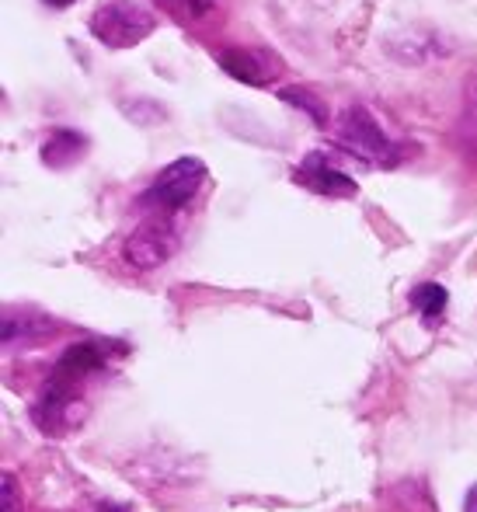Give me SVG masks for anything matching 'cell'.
Wrapping results in <instances>:
<instances>
[{"label":"cell","mask_w":477,"mask_h":512,"mask_svg":"<svg viewBox=\"0 0 477 512\" xmlns=\"http://www.w3.org/2000/svg\"><path fill=\"white\" fill-rule=\"evenodd\" d=\"M335 143L345 154L366 161L370 168H397L401 164V147L383 133L380 122L373 119V112L366 105H349L338 115Z\"/></svg>","instance_id":"cell-1"},{"label":"cell","mask_w":477,"mask_h":512,"mask_svg":"<svg viewBox=\"0 0 477 512\" xmlns=\"http://www.w3.org/2000/svg\"><path fill=\"white\" fill-rule=\"evenodd\" d=\"M178 244H182V220H178V213L147 209V216L136 223L133 234L122 244V258H126L129 269L150 272L161 269L164 262H171Z\"/></svg>","instance_id":"cell-2"},{"label":"cell","mask_w":477,"mask_h":512,"mask_svg":"<svg viewBox=\"0 0 477 512\" xmlns=\"http://www.w3.org/2000/svg\"><path fill=\"white\" fill-rule=\"evenodd\" d=\"M88 28L105 49H133L154 35L157 18L140 0H105L95 7Z\"/></svg>","instance_id":"cell-3"},{"label":"cell","mask_w":477,"mask_h":512,"mask_svg":"<svg viewBox=\"0 0 477 512\" xmlns=\"http://www.w3.org/2000/svg\"><path fill=\"white\" fill-rule=\"evenodd\" d=\"M209 171L199 157H178L171 161L161 175L154 178V185L147 189V196L140 199L143 209H157V213H182L206 185Z\"/></svg>","instance_id":"cell-4"},{"label":"cell","mask_w":477,"mask_h":512,"mask_svg":"<svg viewBox=\"0 0 477 512\" xmlns=\"http://www.w3.org/2000/svg\"><path fill=\"white\" fill-rule=\"evenodd\" d=\"M293 182L303 185L307 192H314V196H328V199H352L359 192V185L345 171H338L321 150H314V154H307L296 164Z\"/></svg>","instance_id":"cell-5"},{"label":"cell","mask_w":477,"mask_h":512,"mask_svg":"<svg viewBox=\"0 0 477 512\" xmlns=\"http://www.w3.org/2000/svg\"><path fill=\"white\" fill-rule=\"evenodd\" d=\"M216 60H220V67L241 84H272L279 74H283V60H279L276 53H269V49H262V46L223 49Z\"/></svg>","instance_id":"cell-6"},{"label":"cell","mask_w":477,"mask_h":512,"mask_svg":"<svg viewBox=\"0 0 477 512\" xmlns=\"http://www.w3.org/2000/svg\"><path fill=\"white\" fill-rule=\"evenodd\" d=\"M453 143L464 157L477 161V74L467 77L464 102H460L457 122H453Z\"/></svg>","instance_id":"cell-7"},{"label":"cell","mask_w":477,"mask_h":512,"mask_svg":"<svg viewBox=\"0 0 477 512\" xmlns=\"http://www.w3.org/2000/svg\"><path fill=\"white\" fill-rule=\"evenodd\" d=\"M84 150H88V140L74 129H53L42 143V164L46 168H70L74 161H81Z\"/></svg>","instance_id":"cell-8"},{"label":"cell","mask_w":477,"mask_h":512,"mask_svg":"<svg viewBox=\"0 0 477 512\" xmlns=\"http://www.w3.org/2000/svg\"><path fill=\"white\" fill-rule=\"evenodd\" d=\"M446 300H450V293H446L439 283H422V286H415V290H411V307L425 317V324L443 321Z\"/></svg>","instance_id":"cell-9"},{"label":"cell","mask_w":477,"mask_h":512,"mask_svg":"<svg viewBox=\"0 0 477 512\" xmlns=\"http://www.w3.org/2000/svg\"><path fill=\"white\" fill-rule=\"evenodd\" d=\"M283 98H286V102H296V108H303V112H310V119L321 122V126L328 122V112H324L321 102H317V98L310 95V91H303V88H286V91H283Z\"/></svg>","instance_id":"cell-10"},{"label":"cell","mask_w":477,"mask_h":512,"mask_svg":"<svg viewBox=\"0 0 477 512\" xmlns=\"http://www.w3.org/2000/svg\"><path fill=\"white\" fill-rule=\"evenodd\" d=\"M4 512H18V495H14V478H4Z\"/></svg>","instance_id":"cell-11"},{"label":"cell","mask_w":477,"mask_h":512,"mask_svg":"<svg viewBox=\"0 0 477 512\" xmlns=\"http://www.w3.org/2000/svg\"><path fill=\"white\" fill-rule=\"evenodd\" d=\"M464 512H477V485L467 492V499H464Z\"/></svg>","instance_id":"cell-12"},{"label":"cell","mask_w":477,"mask_h":512,"mask_svg":"<svg viewBox=\"0 0 477 512\" xmlns=\"http://www.w3.org/2000/svg\"><path fill=\"white\" fill-rule=\"evenodd\" d=\"M42 4H49V7H70L74 0H42Z\"/></svg>","instance_id":"cell-13"}]
</instances>
